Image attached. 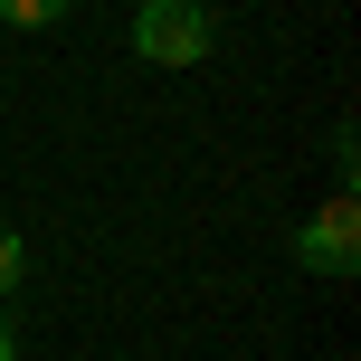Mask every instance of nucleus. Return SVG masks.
<instances>
[{
  "label": "nucleus",
  "instance_id": "f03ea898",
  "mask_svg": "<svg viewBox=\"0 0 361 361\" xmlns=\"http://www.w3.org/2000/svg\"><path fill=\"white\" fill-rule=\"evenodd\" d=\"M295 267H305V276H324V286H352V276H361V200L333 190L324 209L295 228Z\"/></svg>",
  "mask_w": 361,
  "mask_h": 361
},
{
  "label": "nucleus",
  "instance_id": "f257e3e1",
  "mask_svg": "<svg viewBox=\"0 0 361 361\" xmlns=\"http://www.w3.org/2000/svg\"><path fill=\"white\" fill-rule=\"evenodd\" d=\"M209 48H219L209 0H143L133 10V57H152V67H200Z\"/></svg>",
  "mask_w": 361,
  "mask_h": 361
},
{
  "label": "nucleus",
  "instance_id": "20e7f679",
  "mask_svg": "<svg viewBox=\"0 0 361 361\" xmlns=\"http://www.w3.org/2000/svg\"><path fill=\"white\" fill-rule=\"evenodd\" d=\"M19 276H29V247H19V228H0V305L19 295Z\"/></svg>",
  "mask_w": 361,
  "mask_h": 361
},
{
  "label": "nucleus",
  "instance_id": "39448f33",
  "mask_svg": "<svg viewBox=\"0 0 361 361\" xmlns=\"http://www.w3.org/2000/svg\"><path fill=\"white\" fill-rule=\"evenodd\" d=\"M324 152H333V190H343V200H352V171H361V143H352V124H343V133H333V143H324Z\"/></svg>",
  "mask_w": 361,
  "mask_h": 361
},
{
  "label": "nucleus",
  "instance_id": "7ed1b4c3",
  "mask_svg": "<svg viewBox=\"0 0 361 361\" xmlns=\"http://www.w3.org/2000/svg\"><path fill=\"white\" fill-rule=\"evenodd\" d=\"M76 0H0V29H57Z\"/></svg>",
  "mask_w": 361,
  "mask_h": 361
},
{
  "label": "nucleus",
  "instance_id": "423d86ee",
  "mask_svg": "<svg viewBox=\"0 0 361 361\" xmlns=\"http://www.w3.org/2000/svg\"><path fill=\"white\" fill-rule=\"evenodd\" d=\"M0 361H19V343H10V324H0Z\"/></svg>",
  "mask_w": 361,
  "mask_h": 361
}]
</instances>
